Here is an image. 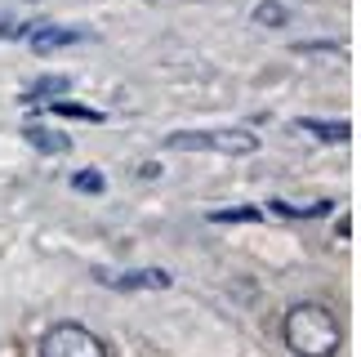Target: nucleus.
I'll return each mask as SVG.
<instances>
[{"label":"nucleus","mask_w":361,"mask_h":357,"mask_svg":"<svg viewBox=\"0 0 361 357\" xmlns=\"http://www.w3.org/2000/svg\"><path fill=\"white\" fill-rule=\"evenodd\" d=\"M281 339H286V349L295 357H335L343 349V326H339V317L326 304L303 299V304L286 308Z\"/></svg>","instance_id":"obj_1"},{"label":"nucleus","mask_w":361,"mask_h":357,"mask_svg":"<svg viewBox=\"0 0 361 357\" xmlns=\"http://www.w3.org/2000/svg\"><path fill=\"white\" fill-rule=\"evenodd\" d=\"M165 147L178 152H224V157H250L259 139L250 130H174L165 134Z\"/></svg>","instance_id":"obj_2"},{"label":"nucleus","mask_w":361,"mask_h":357,"mask_svg":"<svg viewBox=\"0 0 361 357\" xmlns=\"http://www.w3.org/2000/svg\"><path fill=\"white\" fill-rule=\"evenodd\" d=\"M36 357H107V344L80 322H54L40 335Z\"/></svg>","instance_id":"obj_3"},{"label":"nucleus","mask_w":361,"mask_h":357,"mask_svg":"<svg viewBox=\"0 0 361 357\" xmlns=\"http://www.w3.org/2000/svg\"><path fill=\"white\" fill-rule=\"evenodd\" d=\"M27 45L36 54H54V49H67V45H80V40H94L90 27H59V23H36L27 27Z\"/></svg>","instance_id":"obj_4"},{"label":"nucleus","mask_w":361,"mask_h":357,"mask_svg":"<svg viewBox=\"0 0 361 357\" xmlns=\"http://www.w3.org/2000/svg\"><path fill=\"white\" fill-rule=\"evenodd\" d=\"M103 286H112V291H165L174 277L165 268H130V272H94Z\"/></svg>","instance_id":"obj_5"},{"label":"nucleus","mask_w":361,"mask_h":357,"mask_svg":"<svg viewBox=\"0 0 361 357\" xmlns=\"http://www.w3.org/2000/svg\"><path fill=\"white\" fill-rule=\"evenodd\" d=\"M295 130H299V134H312V139H322V143H348V139H353V126H348V121L299 116V121H295Z\"/></svg>","instance_id":"obj_6"},{"label":"nucleus","mask_w":361,"mask_h":357,"mask_svg":"<svg viewBox=\"0 0 361 357\" xmlns=\"http://www.w3.org/2000/svg\"><path fill=\"white\" fill-rule=\"evenodd\" d=\"M23 139L32 143L36 152H45V157H54V152H67V147H72V139H67V134L49 130V126H32V121L23 126Z\"/></svg>","instance_id":"obj_7"},{"label":"nucleus","mask_w":361,"mask_h":357,"mask_svg":"<svg viewBox=\"0 0 361 357\" xmlns=\"http://www.w3.org/2000/svg\"><path fill=\"white\" fill-rule=\"evenodd\" d=\"M268 210L276 214V219H322V214H330L335 210V201H312V205H295V201H281V197H272L268 201Z\"/></svg>","instance_id":"obj_8"},{"label":"nucleus","mask_w":361,"mask_h":357,"mask_svg":"<svg viewBox=\"0 0 361 357\" xmlns=\"http://www.w3.org/2000/svg\"><path fill=\"white\" fill-rule=\"evenodd\" d=\"M49 116H63V121H90V126H103L107 112H99V107H85V103H72V99H54L45 107Z\"/></svg>","instance_id":"obj_9"},{"label":"nucleus","mask_w":361,"mask_h":357,"mask_svg":"<svg viewBox=\"0 0 361 357\" xmlns=\"http://www.w3.org/2000/svg\"><path fill=\"white\" fill-rule=\"evenodd\" d=\"M67 90H72V76H40V80H32V85L23 90V99L27 103H45V99L67 94Z\"/></svg>","instance_id":"obj_10"},{"label":"nucleus","mask_w":361,"mask_h":357,"mask_svg":"<svg viewBox=\"0 0 361 357\" xmlns=\"http://www.w3.org/2000/svg\"><path fill=\"white\" fill-rule=\"evenodd\" d=\"M205 219H210V224H259L263 210L259 205H228V210H210Z\"/></svg>","instance_id":"obj_11"},{"label":"nucleus","mask_w":361,"mask_h":357,"mask_svg":"<svg viewBox=\"0 0 361 357\" xmlns=\"http://www.w3.org/2000/svg\"><path fill=\"white\" fill-rule=\"evenodd\" d=\"M72 188H76V192H85V197H103V192H107V174H103V170H94V166H85V170H76V174H72Z\"/></svg>","instance_id":"obj_12"},{"label":"nucleus","mask_w":361,"mask_h":357,"mask_svg":"<svg viewBox=\"0 0 361 357\" xmlns=\"http://www.w3.org/2000/svg\"><path fill=\"white\" fill-rule=\"evenodd\" d=\"M255 23L259 27H286L290 23V9L281 5V0H263V5L255 9Z\"/></svg>","instance_id":"obj_13"}]
</instances>
